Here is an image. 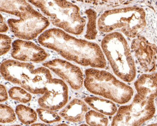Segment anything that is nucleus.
Returning <instances> with one entry per match:
<instances>
[{"instance_id": "24", "label": "nucleus", "mask_w": 157, "mask_h": 126, "mask_svg": "<svg viewBox=\"0 0 157 126\" xmlns=\"http://www.w3.org/2000/svg\"><path fill=\"white\" fill-rule=\"evenodd\" d=\"M1 102H5L8 100V96L6 87L4 85H1Z\"/></svg>"}, {"instance_id": "7", "label": "nucleus", "mask_w": 157, "mask_h": 126, "mask_svg": "<svg viewBox=\"0 0 157 126\" xmlns=\"http://www.w3.org/2000/svg\"><path fill=\"white\" fill-rule=\"evenodd\" d=\"M68 99L67 85L62 80L55 78L48 83L46 92L38 100V104L42 108L56 111L63 108Z\"/></svg>"}, {"instance_id": "21", "label": "nucleus", "mask_w": 157, "mask_h": 126, "mask_svg": "<svg viewBox=\"0 0 157 126\" xmlns=\"http://www.w3.org/2000/svg\"><path fill=\"white\" fill-rule=\"evenodd\" d=\"M26 90L17 86L12 87L9 90V96L13 100L21 103H26L30 102L32 100L31 94Z\"/></svg>"}, {"instance_id": "15", "label": "nucleus", "mask_w": 157, "mask_h": 126, "mask_svg": "<svg viewBox=\"0 0 157 126\" xmlns=\"http://www.w3.org/2000/svg\"><path fill=\"white\" fill-rule=\"evenodd\" d=\"M157 74H143L134 83L137 94L144 99H154L157 96Z\"/></svg>"}, {"instance_id": "2", "label": "nucleus", "mask_w": 157, "mask_h": 126, "mask_svg": "<svg viewBox=\"0 0 157 126\" xmlns=\"http://www.w3.org/2000/svg\"><path fill=\"white\" fill-rule=\"evenodd\" d=\"M46 15L53 25L75 35L82 34L86 21L80 9L68 0H28Z\"/></svg>"}, {"instance_id": "16", "label": "nucleus", "mask_w": 157, "mask_h": 126, "mask_svg": "<svg viewBox=\"0 0 157 126\" xmlns=\"http://www.w3.org/2000/svg\"><path fill=\"white\" fill-rule=\"evenodd\" d=\"M84 101L92 109L106 116H112L117 112V106L113 101L95 96H88Z\"/></svg>"}, {"instance_id": "9", "label": "nucleus", "mask_w": 157, "mask_h": 126, "mask_svg": "<svg viewBox=\"0 0 157 126\" xmlns=\"http://www.w3.org/2000/svg\"><path fill=\"white\" fill-rule=\"evenodd\" d=\"M44 67L53 71L69 85L75 90H78L84 82V74L79 67L60 59H55L44 62Z\"/></svg>"}, {"instance_id": "17", "label": "nucleus", "mask_w": 157, "mask_h": 126, "mask_svg": "<svg viewBox=\"0 0 157 126\" xmlns=\"http://www.w3.org/2000/svg\"><path fill=\"white\" fill-rule=\"evenodd\" d=\"M16 113L20 121L25 125L33 124L37 119V112L33 109L24 105H18L16 107Z\"/></svg>"}, {"instance_id": "4", "label": "nucleus", "mask_w": 157, "mask_h": 126, "mask_svg": "<svg viewBox=\"0 0 157 126\" xmlns=\"http://www.w3.org/2000/svg\"><path fill=\"white\" fill-rule=\"evenodd\" d=\"M85 75V87L92 94L121 105L128 103L133 96L131 86L108 71L91 68L86 70Z\"/></svg>"}, {"instance_id": "28", "label": "nucleus", "mask_w": 157, "mask_h": 126, "mask_svg": "<svg viewBox=\"0 0 157 126\" xmlns=\"http://www.w3.org/2000/svg\"><path fill=\"white\" fill-rule=\"evenodd\" d=\"M60 125V126H62V125H63V126H66V124H60V125Z\"/></svg>"}, {"instance_id": "26", "label": "nucleus", "mask_w": 157, "mask_h": 126, "mask_svg": "<svg viewBox=\"0 0 157 126\" xmlns=\"http://www.w3.org/2000/svg\"><path fill=\"white\" fill-rule=\"evenodd\" d=\"M77 1L82 2L89 4H94V5H100L106 3L109 0H75Z\"/></svg>"}, {"instance_id": "6", "label": "nucleus", "mask_w": 157, "mask_h": 126, "mask_svg": "<svg viewBox=\"0 0 157 126\" xmlns=\"http://www.w3.org/2000/svg\"><path fill=\"white\" fill-rule=\"evenodd\" d=\"M146 99L136 94L132 103L118 108L111 126H140L151 118L155 112L154 99Z\"/></svg>"}, {"instance_id": "3", "label": "nucleus", "mask_w": 157, "mask_h": 126, "mask_svg": "<svg viewBox=\"0 0 157 126\" xmlns=\"http://www.w3.org/2000/svg\"><path fill=\"white\" fill-rule=\"evenodd\" d=\"M104 55L115 75L122 81L130 83L136 76L135 62L129 44L121 33H110L101 42Z\"/></svg>"}, {"instance_id": "22", "label": "nucleus", "mask_w": 157, "mask_h": 126, "mask_svg": "<svg viewBox=\"0 0 157 126\" xmlns=\"http://www.w3.org/2000/svg\"><path fill=\"white\" fill-rule=\"evenodd\" d=\"M0 122L2 123H11L16 120V116L13 109L6 104L0 105Z\"/></svg>"}, {"instance_id": "27", "label": "nucleus", "mask_w": 157, "mask_h": 126, "mask_svg": "<svg viewBox=\"0 0 157 126\" xmlns=\"http://www.w3.org/2000/svg\"><path fill=\"white\" fill-rule=\"evenodd\" d=\"M33 125H34V126H37V125H40V126H41V125H44V124H33Z\"/></svg>"}, {"instance_id": "18", "label": "nucleus", "mask_w": 157, "mask_h": 126, "mask_svg": "<svg viewBox=\"0 0 157 126\" xmlns=\"http://www.w3.org/2000/svg\"><path fill=\"white\" fill-rule=\"evenodd\" d=\"M88 18V23L86 25L85 37L88 40L96 39L98 34L97 27V13L93 9H88L85 12Z\"/></svg>"}, {"instance_id": "13", "label": "nucleus", "mask_w": 157, "mask_h": 126, "mask_svg": "<svg viewBox=\"0 0 157 126\" xmlns=\"http://www.w3.org/2000/svg\"><path fill=\"white\" fill-rule=\"evenodd\" d=\"M49 69L45 67L34 69L22 82L21 86L32 94H44L47 85L53 79Z\"/></svg>"}, {"instance_id": "8", "label": "nucleus", "mask_w": 157, "mask_h": 126, "mask_svg": "<svg viewBox=\"0 0 157 126\" xmlns=\"http://www.w3.org/2000/svg\"><path fill=\"white\" fill-rule=\"evenodd\" d=\"M1 11L14 15L18 18H10L7 21L10 25H20L42 16L26 0H1Z\"/></svg>"}, {"instance_id": "25", "label": "nucleus", "mask_w": 157, "mask_h": 126, "mask_svg": "<svg viewBox=\"0 0 157 126\" xmlns=\"http://www.w3.org/2000/svg\"><path fill=\"white\" fill-rule=\"evenodd\" d=\"M9 25L6 23V20L2 15H1V33L7 32L9 30Z\"/></svg>"}, {"instance_id": "11", "label": "nucleus", "mask_w": 157, "mask_h": 126, "mask_svg": "<svg viewBox=\"0 0 157 126\" xmlns=\"http://www.w3.org/2000/svg\"><path fill=\"white\" fill-rule=\"evenodd\" d=\"M33 69V65L14 60H6L1 65V73L3 78L10 83L20 85Z\"/></svg>"}, {"instance_id": "23", "label": "nucleus", "mask_w": 157, "mask_h": 126, "mask_svg": "<svg viewBox=\"0 0 157 126\" xmlns=\"http://www.w3.org/2000/svg\"><path fill=\"white\" fill-rule=\"evenodd\" d=\"M1 40V55L6 54L10 50L11 46L12 39L10 37L5 34H0Z\"/></svg>"}, {"instance_id": "14", "label": "nucleus", "mask_w": 157, "mask_h": 126, "mask_svg": "<svg viewBox=\"0 0 157 126\" xmlns=\"http://www.w3.org/2000/svg\"><path fill=\"white\" fill-rule=\"evenodd\" d=\"M89 108L85 101L75 99L59 112V115L66 120L71 122H80L85 118Z\"/></svg>"}, {"instance_id": "1", "label": "nucleus", "mask_w": 157, "mask_h": 126, "mask_svg": "<svg viewBox=\"0 0 157 126\" xmlns=\"http://www.w3.org/2000/svg\"><path fill=\"white\" fill-rule=\"evenodd\" d=\"M38 41L42 46L79 65L96 69L106 67V60L99 45L77 38L62 29L53 28L44 31L38 38Z\"/></svg>"}, {"instance_id": "12", "label": "nucleus", "mask_w": 157, "mask_h": 126, "mask_svg": "<svg viewBox=\"0 0 157 126\" xmlns=\"http://www.w3.org/2000/svg\"><path fill=\"white\" fill-rule=\"evenodd\" d=\"M131 48L137 59V63L139 62L140 65L147 70L150 71L149 67H151L152 70L154 69V60L157 59L156 47L150 45L145 38L138 37L132 41Z\"/></svg>"}, {"instance_id": "20", "label": "nucleus", "mask_w": 157, "mask_h": 126, "mask_svg": "<svg viewBox=\"0 0 157 126\" xmlns=\"http://www.w3.org/2000/svg\"><path fill=\"white\" fill-rule=\"evenodd\" d=\"M36 112L40 120L48 124L59 122L62 119L60 115L50 109L38 108L37 109Z\"/></svg>"}, {"instance_id": "19", "label": "nucleus", "mask_w": 157, "mask_h": 126, "mask_svg": "<svg viewBox=\"0 0 157 126\" xmlns=\"http://www.w3.org/2000/svg\"><path fill=\"white\" fill-rule=\"evenodd\" d=\"M85 119L90 126H107L109 124V119L106 115L94 110L86 112Z\"/></svg>"}, {"instance_id": "5", "label": "nucleus", "mask_w": 157, "mask_h": 126, "mask_svg": "<svg viewBox=\"0 0 157 126\" xmlns=\"http://www.w3.org/2000/svg\"><path fill=\"white\" fill-rule=\"evenodd\" d=\"M145 11L139 7L112 9L103 13L97 22L98 30L111 33L120 30L126 37L134 38L145 28Z\"/></svg>"}, {"instance_id": "10", "label": "nucleus", "mask_w": 157, "mask_h": 126, "mask_svg": "<svg viewBox=\"0 0 157 126\" xmlns=\"http://www.w3.org/2000/svg\"><path fill=\"white\" fill-rule=\"evenodd\" d=\"M12 46V57L19 61L40 63L48 57L43 48L28 40L17 39Z\"/></svg>"}]
</instances>
